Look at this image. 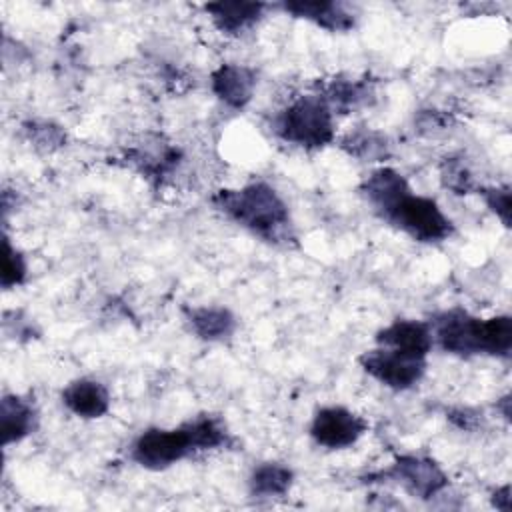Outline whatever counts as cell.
<instances>
[{
    "instance_id": "17",
    "label": "cell",
    "mask_w": 512,
    "mask_h": 512,
    "mask_svg": "<svg viewBox=\"0 0 512 512\" xmlns=\"http://www.w3.org/2000/svg\"><path fill=\"white\" fill-rule=\"evenodd\" d=\"M190 330L206 342H222L232 336L236 328L234 314L224 306H196L186 312Z\"/></svg>"
},
{
    "instance_id": "13",
    "label": "cell",
    "mask_w": 512,
    "mask_h": 512,
    "mask_svg": "<svg viewBox=\"0 0 512 512\" xmlns=\"http://www.w3.org/2000/svg\"><path fill=\"white\" fill-rule=\"evenodd\" d=\"M266 4L262 2H240V0H230V2H212L206 4L204 10L210 14L212 24L228 36H238L244 30L252 28L262 12H264Z\"/></svg>"
},
{
    "instance_id": "2",
    "label": "cell",
    "mask_w": 512,
    "mask_h": 512,
    "mask_svg": "<svg viewBox=\"0 0 512 512\" xmlns=\"http://www.w3.org/2000/svg\"><path fill=\"white\" fill-rule=\"evenodd\" d=\"M274 132L300 148L316 150L334 140V112L318 96H298L274 118Z\"/></svg>"
},
{
    "instance_id": "18",
    "label": "cell",
    "mask_w": 512,
    "mask_h": 512,
    "mask_svg": "<svg viewBox=\"0 0 512 512\" xmlns=\"http://www.w3.org/2000/svg\"><path fill=\"white\" fill-rule=\"evenodd\" d=\"M294 482V472L280 462H262L250 474V492L260 498L284 496Z\"/></svg>"
},
{
    "instance_id": "8",
    "label": "cell",
    "mask_w": 512,
    "mask_h": 512,
    "mask_svg": "<svg viewBox=\"0 0 512 512\" xmlns=\"http://www.w3.org/2000/svg\"><path fill=\"white\" fill-rule=\"evenodd\" d=\"M386 476L402 484L412 496L428 500L438 496L448 486V476L440 464L428 456L404 454L394 460L386 470Z\"/></svg>"
},
{
    "instance_id": "11",
    "label": "cell",
    "mask_w": 512,
    "mask_h": 512,
    "mask_svg": "<svg viewBox=\"0 0 512 512\" xmlns=\"http://www.w3.org/2000/svg\"><path fill=\"white\" fill-rule=\"evenodd\" d=\"M282 10L296 18H304L324 30L330 32H346L354 28V14L348 10L342 2H330V0H294L284 2Z\"/></svg>"
},
{
    "instance_id": "24",
    "label": "cell",
    "mask_w": 512,
    "mask_h": 512,
    "mask_svg": "<svg viewBox=\"0 0 512 512\" xmlns=\"http://www.w3.org/2000/svg\"><path fill=\"white\" fill-rule=\"evenodd\" d=\"M478 194L484 198L486 206L500 218V222L510 226V188L508 186H488L480 188Z\"/></svg>"
},
{
    "instance_id": "26",
    "label": "cell",
    "mask_w": 512,
    "mask_h": 512,
    "mask_svg": "<svg viewBox=\"0 0 512 512\" xmlns=\"http://www.w3.org/2000/svg\"><path fill=\"white\" fill-rule=\"evenodd\" d=\"M492 504H494L498 510H502V512H508V510H510V486H508V484L502 486V488H498V490L494 492Z\"/></svg>"
},
{
    "instance_id": "1",
    "label": "cell",
    "mask_w": 512,
    "mask_h": 512,
    "mask_svg": "<svg viewBox=\"0 0 512 512\" xmlns=\"http://www.w3.org/2000/svg\"><path fill=\"white\" fill-rule=\"evenodd\" d=\"M212 202L226 218L268 242L290 238L288 206L266 182H252L242 188L218 190Z\"/></svg>"
},
{
    "instance_id": "5",
    "label": "cell",
    "mask_w": 512,
    "mask_h": 512,
    "mask_svg": "<svg viewBox=\"0 0 512 512\" xmlns=\"http://www.w3.org/2000/svg\"><path fill=\"white\" fill-rule=\"evenodd\" d=\"M360 366L382 386L392 390H408L422 380L426 372V358L378 346L360 356Z\"/></svg>"
},
{
    "instance_id": "3",
    "label": "cell",
    "mask_w": 512,
    "mask_h": 512,
    "mask_svg": "<svg viewBox=\"0 0 512 512\" xmlns=\"http://www.w3.org/2000/svg\"><path fill=\"white\" fill-rule=\"evenodd\" d=\"M384 220L408 234L416 242H442L454 232L452 220L442 212L436 200L408 190L386 214Z\"/></svg>"
},
{
    "instance_id": "4",
    "label": "cell",
    "mask_w": 512,
    "mask_h": 512,
    "mask_svg": "<svg viewBox=\"0 0 512 512\" xmlns=\"http://www.w3.org/2000/svg\"><path fill=\"white\" fill-rule=\"evenodd\" d=\"M198 452L188 422L178 428H148L132 444L130 456L148 470H164Z\"/></svg>"
},
{
    "instance_id": "12",
    "label": "cell",
    "mask_w": 512,
    "mask_h": 512,
    "mask_svg": "<svg viewBox=\"0 0 512 512\" xmlns=\"http://www.w3.org/2000/svg\"><path fill=\"white\" fill-rule=\"evenodd\" d=\"M62 404L80 418H102L110 410V394L94 378H76L62 390Z\"/></svg>"
},
{
    "instance_id": "9",
    "label": "cell",
    "mask_w": 512,
    "mask_h": 512,
    "mask_svg": "<svg viewBox=\"0 0 512 512\" xmlns=\"http://www.w3.org/2000/svg\"><path fill=\"white\" fill-rule=\"evenodd\" d=\"M214 96L230 108H244L256 88V72L242 64H220L210 76Z\"/></svg>"
},
{
    "instance_id": "21",
    "label": "cell",
    "mask_w": 512,
    "mask_h": 512,
    "mask_svg": "<svg viewBox=\"0 0 512 512\" xmlns=\"http://www.w3.org/2000/svg\"><path fill=\"white\" fill-rule=\"evenodd\" d=\"M442 184L454 194H470L474 190V180L470 170L458 158H446L440 166Z\"/></svg>"
},
{
    "instance_id": "14",
    "label": "cell",
    "mask_w": 512,
    "mask_h": 512,
    "mask_svg": "<svg viewBox=\"0 0 512 512\" xmlns=\"http://www.w3.org/2000/svg\"><path fill=\"white\" fill-rule=\"evenodd\" d=\"M408 190H410V186H408L406 178L388 166H382V168H376L374 172H370L368 178L360 186V192L376 208V212L380 216L386 214Z\"/></svg>"
},
{
    "instance_id": "6",
    "label": "cell",
    "mask_w": 512,
    "mask_h": 512,
    "mask_svg": "<svg viewBox=\"0 0 512 512\" xmlns=\"http://www.w3.org/2000/svg\"><path fill=\"white\" fill-rule=\"evenodd\" d=\"M432 338L448 354L474 356L482 354V318L468 314L466 310L452 308L438 314L432 324Z\"/></svg>"
},
{
    "instance_id": "7",
    "label": "cell",
    "mask_w": 512,
    "mask_h": 512,
    "mask_svg": "<svg viewBox=\"0 0 512 512\" xmlns=\"http://www.w3.org/2000/svg\"><path fill=\"white\" fill-rule=\"evenodd\" d=\"M366 430L368 422L344 406H324L310 422V436L314 442L330 450H342L356 444Z\"/></svg>"
},
{
    "instance_id": "10",
    "label": "cell",
    "mask_w": 512,
    "mask_h": 512,
    "mask_svg": "<svg viewBox=\"0 0 512 512\" xmlns=\"http://www.w3.org/2000/svg\"><path fill=\"white\" fill-rule=\"evenodd\" d=\"M376 344L410 356L426 358L434 346L430 324L420 320H394L376 334Z\"/></svg>"
},
{
    "instance_id": "15",
    "label": "cell",
    "mask_w": 512,
    "mask_h": 512,
    "mask_svg": "<svg viewBox=\"0 0 512 512\" xmlns=\"http://www.w3.org/2000/svg\"><path fill=\"white\" fill-rule=\"evenodd\" d=\"M318 96L330 106L332 112L346 114L370 106L374 100V88L368 84V80L338 76L332 78Z\"/></svg>"
},
{
    "instance_id": "19",
    "label": "cell",
    "mask_w": 512,
    "mask_h": 512,
    "mask_svg": "<svg viewBox=\"0 0 512 512\" xmlns=\"http://www.w3.org/2000/svg\"><path fill=\"white\" fill-rule=\"evenodd\" d=\"M342 148L350 154L360 158L362 162H376L384 160L390 154V144L384 134L370 130V128H360L350 132L342 140Z\"/></svg>"
},
{
    "instance_id": "16",
    "label": "cell",
    "mask_w": 512,
    "mask_h": 512,
    "mask_svg": "<svg viewBox=\"0 0 512 512\" xmlns=\"http://www.w3.org/2000/svg\"><path fill=\"white\" fill-rule=\"evenodd\" d=\"M0 422L4 444H16L36 428V408L18 394H6L0 402Z\"/></svg>"
},
{
    "instance_id": "22",
    "label": "cell",
    "mask_w": 512,
    "mask_h": 512,
    "mask_svg": "<svg viewBox=\"0 0 512 512\" xmlns=\"http://www.w3.org/2000/svg\"><path fill=\"white\" fill-rule=\"evenodd\" d=\"M26 278V260L20 250H16L4 236L2 242V286L6 290L22 284Z\"/></svg>"
},
{
    "instance_id": "25",
    "label": "cell",
    "mask_w": 512,
    "mask_h": 512,
    "mask_svg": "<svg viewBox=\"0 0 512 512\" xmlns=\"http://www.w3.org/2000/svg\"><path fill=\"white\" fill-rule=\"evenodd\" d=\"M450 422L456 424L460 430H474L480 424V414L470 408H458L448 414Z\"/></svg>"
},
{
    "instance_id": "20",
    "label": "cell",
    "mask_w": 512,
    "mask_h": 512,
    "mask_svg": "<svg viewBox=\"0 0 512 512\" xmlns=\"http://www.w3.org/2000/svg\"><path fill=\"white\" fill-rule=\"evenodd\" d=\"M512 350V318L508 314L482 320V354L508 358Z\"/></svg>"
},
{
    "instance_id": "23",
    "label": "cell",
    "mask_w": 512,
    "mask_h": 512,
    "mask_svg": "<svg viewBox=\"0 0 512 512\" xmlns=\"http://www.w3.org/2000/svg\"><path fill=\"white\" fill-rule=\"evenodd\" d=\"M26 132H28L30 142L42 150H54L64 144L62 128L52 122H30Z\"/></svg>"
}]
</instances>
